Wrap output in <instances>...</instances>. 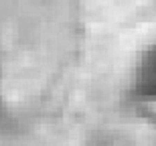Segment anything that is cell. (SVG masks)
Instances as JSON below:
<instances>
[{
  "mask_svg": "<svg viewBox=\"0 0 156 146\" xmlns=\"http://www.w3.org/2000/svg\"><path fill=\"white\" fill-rule=\"evenodd\" d=\"M130 95L144 104L156 101V45L142 53L130 81Z\"/></svg>",
  "mask_w": 156,
  "mask_h": 146,
  "instance_id": "obj_1",
  "label": "cell"
}]
</instances>
